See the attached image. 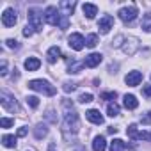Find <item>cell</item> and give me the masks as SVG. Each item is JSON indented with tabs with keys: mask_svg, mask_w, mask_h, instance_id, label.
<instances>
[{
	"mask_svg": "<svg viewBox=\"0 0 151 151\" xmlns=\"http://www.w3.org/2000/svg\"><path fill=\"white\" fill-rule=\"evenodd\" d=\"M107 114H109L110 117H116V116H119V105H117L116 101H110V103L107 105Z\"/></svg>",
	"mask_w": 151,
	"mask_h": 151,
	"instance_id": "cell-23",
	"label": "cell"
},
{
	"mask_svg": "<svg viewBox=\"0 0 151 151\" xmlns=\"http://www.w3.org/2000/svg\"><path fill=\"white\" fill-rule=\"evenodd\" d=\"M29 89L32 91H37V93H43L45 96H53L57 93V89L48 82V80H43V78H36V80H30L29 82Z\"/></svg>",
	"mask_w": 151,
	"mask_h": 151,
	"instance_id": "cell-3",
	"label": "cell"
},
{
	"mask_svg": "<svg viewBox=\"0 0 151 151\" xmlns=\"http://www.w3.org/2000/svg\"><path fill=\"white\" fill-rule=\"evenodd\" d=\"M105 149H107L105 137H101V135L94 137V140H93V151H105Z\"/></svg>",
	"mask_w": 151,
	"mask_h": 151,
	"instance_id": "cell-18",
	"label": "cell"
},
{
	"mask_svg": "<svg viewBox=\"0 0 151 151\" xmlns=\"http://www.w3.org/2000/svg\"><path fill=\"white\" fill-rule=\"evenodd\" d=\"M59 59H60V48H59V46L48 48V52H46V60H48L50 64H55Z\"/></svg>",
	"mask_w": 151,
	"mask_h": 151,
	"instance_id": "cell-15",
	"label": "cell"
},
{
	"mask_svg": "<svg viewBox=\"0 0 151 151\" xmlns=\"http://www.w3.org/2000/svg\"><path fill=\"white\" fill-rule=\"evenodd\" d=\"M124 82H126V86H130V87L139 86V84L142 82V73H140V71H130L126 77H124Z\"/></svg>",
	"mask_w": 151,
	"mask_h": 151,
	"instance_id": "cell-11",
	"label": "cell"
},
{
	"mask_svg": "<svg viewBox=\"0 0 151 151\" xmlns=\"http://www.w3.org/2000/svg\"><path fill=\"white\" fill-rule=\"evenodd\" d=\"M0 103H2V107H4L7 112H20L18 101L14 100V96H11V94L6 93V91L0 93Z\"/></svg>",
	"mask_w": 151,
	"mask_h": 151,
	"instance_id": "cell-5",
	"label": "cell"
},
{
	"mask_svg": "<svg viewBox=\"0 0 151 151\" xmlns=\"http://www.w3.org/2000/svg\"><path fill=\"white\" fill-rule=\"evenodd\" d=\"M101 60H103V55H101V53H89V55L86 57L84 64H86L87 68H96V66H100Z\"/></svg>",
	"mask_w": 151,
	"mask_h": 151,
	"instance_id": "cell-13",
	"label": "cell"
},
{
	"mask_svg": "<svg viewBox=\"0 0 151 151\" xmlns=\"http://www.w3.org/2000/svg\"><path fill=\"white\" fill-rule=\"evenodd\" d=\"M112 27H114V18H112L110 14H105V16H101V18H100V22H98L100 34H109Z\"/></svg>",
	"mask_w": 151,
	"mask_h": 151,
	"instance_id": "cell-10",
	"label": "cell"
},
{
	"mask_svg": "<svg viewBox=\"0 0 151 151\" xmlns=\"http://www.w3.org/2000/svg\"><path fill=\"white\" fill-rule=\"evenodd\" d=\"M46 117H48L52 123H57V117L53 116V110H48V112H46Z\"/></svg>",
	"mask_w": 151,
	"mask_h": 151,
	"instance_id": "cell-39",
	"label": "cell"
},
{
	"mask_svg": "<svg viewBox=\"0 0 151 151\" xmlns=\"http://www.w3.org/2000/svg\"><path fill=\"white\" fill-rule=\"evenodd\" d=\"M121 41H124V36H117V37H116V41H112V46H114V48L123 46V43H121Z\"/></svg>",
	"mask_w": 151,
	"mask_h": 151,
	"instance_id": "cell-35",
	"label": "cell"
},
{
	"mask_svg": "<svg viewBox=\"0 0 151 151\" xmlns=\"http://www.w3.org/2000/svg\"><path fill=\"white\" fill-rule=\"evenodd\" d=\"M14 124V119H11V117H2L0 119V126L2 128H11Z\"/></svg>",
	"mask_w": 151,
	"mask_h": 151,
	"instance_id": "cell-30",
	"label": "cell"
},
{
	"mask_svg": "<svg viewBox=\"0 0 151 151\" xmlns=\"http://www.w3.org/2000/svg\"><path fill=\"white\" fill-rule=\"evenodd\" d=\"M142 123H144V124H149V123H151V116H144V117H142Z\"/></svg>",
	"mask_w": 151,
	"mask_h": 151,
	"instance_id": "cell-41",
	"label": "cell"
},
{
	"mask_svg": "<svg viewBox=\"0 0 151 151\" xmlns=\"http://www.w3.org/2000/svg\"><path fill=\"white\" fill-rule=\"evenodd\" d=\"M34 32H36V29H34L30 23H27V25H25V29H23V36H25V37H30Z\"/></svg>",
	"mask_w": 151,
	"mask_h": 151,
	"instance_id": "cell-31",
	"label": "cell"
},
{
	"mask_svg": "<svg viewBox=\"0 0 151 151\" xmlns=\"http://www.w3.org/2000/svg\"><path fill=\"white\" fill-rule=\"evenodd\" d=\"M139 48H140V43H139V39L133 37V36L124 37V43H123V46H121V50H123L126 55H135Z\"/></svg>",
	"mask_w": 151,
	"mask_h": 151,
	"instance_id": "cell-7",
	"label": "cell"
},
{
	"mask_svg": "<svg viewBox=\"0 0 151 151\" xmlns=\"http://www.w3.org/2000/svg\"><path fill=\"white\" fill-rule=\"evenodd\" d=\"M126 133H128L132 139H137V140H139V133H140V132H139L137 124H130V126H128V130H126Z\"/></svg>",
	"mask_w": 151,
	"mask_h": 151,
	"instance_id": "cell-27",
	"label": "cell"
},
{
	"mask_svg": "<svg viewBox=\"0 0 151 151\" xmlns=\"http://www.w3.org/2000/svg\"><path fill=\"white\" fill-rule=\"evenodd\" d=\"M116 98H117V93H116V91L101 93V100H109V101H112V100H116Z\"/></svg>",
	"mask_w": 151,
	"mask_h": 151,
	"instance_id": "cell-28",
	"label": "cell"
},
{
	"mask_svg": "<svg viewBox=\"0 0 151 151\" xmlns=\"http://www.w3.org/2000/svg\"><path fill=\"white\" fill-rule=\"evenodd\" d=\"M137 14H139V9H137L135 6L121 7V9H119V13H117V16H119V18H121V22H124V23H132V22L137 18Z\"/></svg>",
	"mask_w": 151,
	"mask_h": 151,
	"instance_id": "cell-6",
	"label": "cell"
},
{
	"mask_svg": "<svg viewBox=\"0 0 151 151\" xmlns=\"http://www.w3.org/2000/svg\"><path fill=\"white\" fill-rule=\"evenodd\" d=\"M86 117H87V121H91L93 124H103V116H101L100 110H96V109L87 110V112H86Z\"/></svg>",
	"mask_w": 151,
	"mask_h": 151,
	"instance_id": "cell-14",
	"label": "cell"
},
{
	"mask_svg": "<svg viewBox=\"0 0 151 151\" xmlns=\"http://www.w3.org/2000/svg\"><path fill=\"white\" fill-rule=\"evenodd\" d=\"M149 114H151V112H149Z\"/></svg>",
	"mask_w": 151,
	"mask_h": 151,
	"instance_id": "cell-43",
	"label": "cell"
},
{
	"mask_svg": "<svg viewBox=\"0 0 151 151\" xmlns=\"http://www.w3.org/2000/svg\"><path fill=\"white\" fill-rule=\"evenodd\" d=\"M62 89H64V93H71V91L77 89V84H73V82H66Z\"/></svg>",
	"mask_w": 151,
	"mask_h": 151,
	"instance_id": "cell-33",
	"label": "cell"
},
{
	"mask_svg": "<svg viewBox=\"0 0 151 151\" xmlns=\"http://www.w3.org/2000/svg\"><path fill=\"white\" fill-rule=\"evenodd\" d=\"M62 109H64V135L69 137V132L75 135L80 128V119H78V112L75 110L73 103L69 100L62 101Z\"/></svg>",
	"mask_w": 151,
	"mask_h": 151,
	"instance_id": "cell-1",
	"label": "cell"
},
{
	"mask_svg": "<svg viewBox=\"0 0 151 151\" xmlns=\"http://www.w3.org/2000/svg\"><path fill=\"white\" fill-rule=\"evenodd\" d=\"M124 147H126V144L121 139H114L110 142V151H124Z\"/></svg>",
	"mask_w": 151,
	"mask_h": 151,
	"instance_id": "cell-24",
	"label": "cell"
},
{
	"mask_svg": "<svg viewBox=\"0 0 151 151\" xmlns=\"http://www.w3.org/2000/svg\"><path fill=\"white\" fill-rule=\"evenodd\" d=\"M18 22V14H16V9L13 7H7L4 13H2V23L4 27H14Z\"/></svg>",
	"mask_w": 151,
	"mask_h": 151,
	"instance_id": "cell-8",
	"label": "cell"
},
{
	"mask_svg": "<svg viewBox=\"0 0 151 151\" xmlns=\"http://www.w3.org/2000/svg\"><path fill=\"white\" fill-rule=\"evenodd\" d=\"M2 144H4L6 147H16V137H14V135L6 133V135L2 137Z\"/></svg>",
	"mask_w": 151,
	"mask_h": 151,
	"instance_id": "cell-21",
	"label": "cell"
},
{
	"mask_svg": "<svg viewBox=\"0 0 151 151\" xmlns=\"http://www.w3.org/2000/svg\"><path fill=\"white\" fill-rule=\"evenodd\" d=\"M45 22L48 25H53V27H59V29H68V25H69L68 16H64L55 6H48L45 9Z\"/></svg>",
	"mask_w": 151,
	"mask_h": 151,
	"instance_id": "cell-2",
	"label": "cell"
},
{
	"mask_svg": "<svg viewBox=\"0 0 151 151\" xmlns=\"http://www.w3.org/2000/svg\"><path fill=\"white\" fill-rule=\"evenodd\" d=\"M39 66H41V60L37 57H29L25 60V69L27 71H36V69H39Z\"/></svg>",
	"mask_w": 151,
	"mask_h": 151,
	"instance_id": "cell-19",
	"label": "cell"
},
{
	"mask_svg": "<svg viewBox=\"0 0 151 151\" xmlns=\"http://www.w3.org/2000/svg\"><path fill=\"white\" fill-rule=\"evenodd\" d=\"M151 140V132H140L139 133V140Z\"/></svg>",
	"mask_w": 151,
	"mask_h": 151,
	"instance_id": "cell-38",
	"label": "cell"
},
{
	"mask_svg": "<svg viewBox=\"0 0 151 151\" xmlns=\"http://www.w3.org/2000/svg\"><path fill=\"white\" fill-rule=\"evenodd\" d=\"M78 101H80V103H91V101H93V94H91V93H82V94L78 96Z\"/></svg>",
	"mask_w": 151,
	"mask_h": 151,
	"instance_id": "cell-29",
	"label": "cell"
},
{
	"mask_svg": "<svg viewBox=\"0 0 151 151\" xmlns=\"http://www.w3.org/2000/svg\"><path fill=\"white\" fill-rule=\"evenodd\" d=\"M123 105H124V109H128V110H135V109L139 107V100H137L133 94H124Z\"/></svg>",
	"mask_w": 151,
	"mask_h": 151,
	"instance_id": "cell-16",
	"label": "cell"
},
{
	"mask_svg": "<svg viewBox=\"0 0 151 151\" xmlns=\"http://www.w3.org/2000/svg\"><path fill=\"white\" fill-rule=\"evenodd\" d=\"M140 27H142V30H146V32H149V34H151V13H147V14H144V16H142Z\"/></svg>",
	"mask_w": 151,
	"mask_h": 151,
	"instance_id": "cell-22",
	"label": "cell"
},
{
	"mask_svg": "<svg viewBox=\"0 0 151 151\" xmlns=\"http://www.w3.org/2000/svg\"><path fill=\"white\" fill-rule=\"evenodd\" d=\"M84 66H86L84 62H73V64H69L68 73H69V75H71V73H80V69H82Z\"/></svg>",
	"mask_w": 151,
	"mask_h": 151,
	"instance_id": "cell-26",
	"label": "cell"
},
{
	"mask_svg": "<svg viewBox=\"0 0 151 151\" xmlns=\"http://www.w3.org/2000/svg\"><path fill=\"white\" fill-rule=\"evenodd\" d=\"M142 94H144V98L151 100V84H147V86L142 87Z\"/></svg>",
	"mask_w": 151,
	"mask_h": 151,
	"instance_id": "cell-34",
	"label": "cell"
},
{
	"mask_svg": "<svg viewBox=\"0 0 151 151\" xmlns=\"http://www.w3.org/2000/svg\"><path fill=\"white\" fill-rule=\"evenodd\" d=\"M48 151H57V149H55V144H50V146H48Z\"/></svg>",
	"mask_w": 151,
	"mask_h": 151,
	"instance_id": "cell-42",
	"label": "cell"
},
{
	"mask_svg": "<svg viewBox=\"0 0 151 151\" xmlns=\"http://www.w3.org/2000/svg\"><path fill=\"white\" fill-rule=\"evenodd\" d=\"M46 135H48V126H46L45 123L36 124V128H34V137H36V139H43V137H46Z\"/></svg>",
	"mask_w": 151,
	"mask_h": 151,
	"instance_id": "cell-20",
	"label": "cell"
},
{
	"mask_svg": "<svg viewBox=\"0 0 151 151\" xmlns=\"http://www.w3.org/2000/svg\"><path fill=\"white\" fill-rule=\"evenodd\" d=\"M98 45V36L96 34H89L87 37H86V46L87 48H94Z\"/></svg>",
	"mask_w": 151,
	"mask_h": 151,
	"instance_id": "cell-25",
	"label": "cell"
},
{
	"mask_svg": "<svg viewBox=\"0 0 151 151\" xmlns=\"http://www.w3.org/2000/svg\"><path fill=\"white\" fill-rule=\"evenodd\" d=\"M68 45L73 48V50H77V52H80L84 46H86V37L82 36V34H71L69 37H68Z\"/></svg>",
	"mask_w": 151,
	"mask_h": 151,
	"instance_id": "cell-9",
	"label": "cell"
},
{
	"mask_svg": "<svg viewBox=\"0 0 151 151\" xmlns=\"http://www.w3.org/2000/svg\"><path fill=\"white\" fill-rule=\"evenodd\" d=\"M27 132H29V130H27V126H22V128L18 130V137H25V135H27Z\"/></svg>",
	"mask_w": 151,
	"mask_h": 151,
	"instance_id": "cell-40",
	"label": "cell"
},
{
	"mask_svg": "<svg viewBox=\"0 0 151 151\" xmlns=\"http://www.w3.org/2000/svg\"><path fill=\"white\" fill-rule=\"evenodd\" d=\"M82 11H84L86 18H89V20H93V18L98 14V7H96L94 4H84V6H82Z\"/></svg>",
	"mask_w": 151,
	"mask_h": 151,
	"instance_id": "cell-17",
	"label": "cell"
},
{
	"mask_svg": "<svg viewBox=\"0 0 151 151\" xmlns=\"http://www.w3.org/2000/svg\"><path fill=\"white\" fill-rule=\"evenodd\" d=\"M6 45H7L9 48H14V50H16V48H20V45H18V41H16V39H7V41H6Z\"/></svg>",
	"mask_w": 151,
	"mask_h": 151,
	"instance_id": "cell-37",
	"label": "cell"
},
{
	"mask_svg": "<svg viewBox=\"0 0 151 151\" xmlns=\"http://www.w3.org/2000/svg\"><path fill=\"white\" fill-rule=\"evenodd\" d=\"M75 7H77V2H75V0H62V2L59 4V11L64 14V16H69L73 11H75Z\"/></svg>",
	"mask_w": 151,
	"mask_h": 151,
	"instance_id": "cell-12",
	"label": "cell"
},
{
	"mask_svg": "<svg viewBox=\"0 0 151 151\" xmlns=\"http://www.w3.org/2000/svg\"><path fill=\"white\" fill-rule=\"evenodd\" d=\"M27 105H30L32 109H37V105H39L37 96H29V98H27Z\"/></svg>",
	"mask_w": 151,
	"mask_h": 151,
	"instance_id": "cell-32",
	"label": "cell"
},
{
	"mask_svg": "<svg viewBox=\"0 0 151 151\" xmlns=\"http://www.w3.org/2000/svg\"><path fill=\"white\" fill-rule=\"evenodd\" d=\"M0 75H2V77L7 75V60H2V64H0Z\"/></svg>",
	"mask_w": 151,
	"mask_h": 151,
	"instance_id": "cell-36",
	"label": "cell"
},
{
	"mask_svg": "<svg viewBox=\"0 0 151 151\" xmlns=\"http://www.w3.org/2000/svg\"><path fill=\"white\" fill-rule=\"evenodd\" d=\"M27 18H29V23L36 29V32L37 30H41L43 29V20H45V13H41L37 7H30L29 9V14H27Z\"/></svg>",
	"mask_w": 151,
	"mask_h": 151,
	"instance_id": "cell-4",
	"label": "cell"
}]
</instances>
